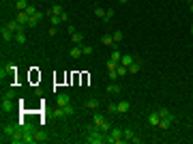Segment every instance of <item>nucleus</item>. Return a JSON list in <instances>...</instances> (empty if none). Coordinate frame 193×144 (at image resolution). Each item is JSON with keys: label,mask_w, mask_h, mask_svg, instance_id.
<instances>
[{"label": "nucleus", "mask_w": 193, "mask_h": 144, "mask_svg": "<svg viewBox=\"0 0 193 144\" xmlns=\"http://www.w3.org/2000/svg\"><path fill=\"white\" fill-rule=\"evenodd\" d=\"M86 142H90V144H105L107 142V133H103L99 127H90L88 129V138H86Z\"/></svg>", "instance_id": "1"}, {"label": "nucleus", "mask_w": 193, "mask_h": 144, "mask_svg": "<svg viewBox=\"0 0 193 144\" xmlns=\"http://www.w3.org/2000/svg\"><path fill=\"white\" fill-rule=\"evenodd\" d=\"M159 116H161V121H159V129H170V127L176 123V116H174L170 110H165V108H159Z\"/></svg>", "instance_id": "2"}, {"label": "nucleus", "mask_w": 193, "mask_h": 144, "mask_svg": "<svg viewBox=\"0 0 193 144\" xmlns=\"http://www.w3.org/2000/svg\"><path fill=\"white\" fill-rule=\"evenodd\" d=\"M107 142H110V144H123V142H125V138H123V129L112 127L110 133H107Z\"/></svg>", "instance_id": "3"}, {"label": "nucleus", "mask_w": 193, "mask_h": 144, "mask_svg": "<svg viewBox=\"0 0 193 144\" xmlns=\"http://www.w3.org/2000/svg\"><path fill=\"white\" fill-rule=\"evenodd\" d=\"M71 103V97L67 92H60V95H56V105H60V108H64V105H69Z\"/></svg>", "instance_id": "4"}, {"label": "nucleus", "mask_w": 193, "mask_h": 144, "mask_svg": "<svg viewBox=\"0 0 193 144\" xmlns=\"http://www.w3.org/2000/svg\"><path fill=\"white\" fill-rule=\"evenodd\" d=\"M101 43H103V45H107V47H112V50H118V43L114 41V37H112V35H103V37H101Z\"/></svg>", "instance_id": "5"}, {"label": "nucleus", "mask_w": 193, "mask_h": 144, "mask_svg": "<svg viewBox=\"0 0 193 144\" xmlns=\"http://www.w3.org/2000/svg\"><path fill=\"white\" fill-rule=\"evenodd\" d=\"M159 121H161L159 110H152V112L148 114V125H152V127H159Z\"/></svg>", "instance_id": "6"}, {"label": "nucleus", "mask_w": 193, "mask_h": 144, "mask_svg": "<svg viewBox=\"0 0 193 144\" xmlns=\"http://www.w3.org/2000/svg\"><path fill=\"white\" fill-rule=\"evenodd\" d=\"M135 60H137L135 56H131V54H123V58H120V65H125V67L129 69V67H131Z\"/></svg>", "instance_id": "7"}, {"label": "nucleus", "mask_w": 193, "mask_h": 144, "mask_svg": "<svg viewBox=\"0 0 193 144\" xmlns=\"http://www.w3.org/2000/svg\"><path fill=\"white\" fill-rule=\"evenodd\" d=\"M123 138H125V140H129V142H135V144L139 142V138H137L131 129H123Z\"/></svg>", "instance_id": "8"}, {"label": "nucleus", "mask_w": 193, "mask_h": 144, "mask_svg": "<svg viewBox=\"0 0 193 144\" xmlns=\"http://www.w3.org/2000/svg\"><path fill=\"white\" fill-rule=\"evenodd\" d=\"M15 19H17V22H19V24H21V26H28V19H30V15H28V13H26V11H19V13H17V17H15Z\"/></svg>", "instance_id": "9"}, {"label": "nucleus", "mask_w": 193, "mask_h": 144, "mask_svg": "<svg viewBox=\"0 0 193 144\" xmlns=\"http://www.w3.org/2000/svg\"><path fill=\"white\" fill-rule=\"evenodd\" d=\"M0 110H2V112H11V110H13V99H7V97H2Z\"/></svg>", "instance_id": "10"}, {"label": "nucleus", "mask_w": 193, "mask_h": 144, "mask_svg": "<svg viewBox=\"0 0 193 144\" xmlns=\"http://www.w3.org/2000/svg\"><path fill=\"white\" fill-rule=\"evenodd\" d=\"M0 35H2V41H13L15 39V32H11L7 26H2V30H0Z\"/></svg>", "instance_id": "11"}, {"label": "nucleus", "mask_w": 193, "mask_h": 144, "mask_svg": "<svg viewBox=\"0 0 193 144\" xmlns=\"http://www.w3.org/2000/svg\"><path fill=\"white\" fill-rule=\"evenodd\" d=\"M7 28H9V30H11V32H19V30H21V28H24V26H21V24H19V22H17V19H11V22H9V24H7Z\"/></svg>", "instance_id": "12"}, {"label": "nucleus", "mask_w": 193, "mask_h": 144, "mask_svg": "<svg viewBox=\"0 0 193 144\" xmlns=\"http://www.w3.org/2000/svg\"><path fill=\"white\" fill-rule=\"evenodd\" d=\"M103 123H105V116H103V114H99V112H97V114L92 116V125H94V127H101Z\"/></svg>", "instance_id": "13"}, {"label": "nucleus", "mask_w": 193, "mask_h": 144, "mask_svg": "<svg viewBox=\"0 0 193 144\" xmlns=\"http://www.w3.org/2000/svg\"><path fill=\"white\" fill-rule=\"evenodd\" d=\"M62 13H64V9H62L60 5H54V7L50 9V13H47V15H58V17H60Z\"/></svg>", "instance_id": "14"}, {"label": "nucleus", "mask_w": 193, "mask_h": 144, "mask_svg": "<svg viewBox=\"0 0 193 144\" xmlns=\"http://www.w3.org/2000/svg\"><path fill=\"white\" fill-rule=\"evenodd\" d=\"M129 108H131V103H129V101H120V103H118V112H120V114H127V112H129Z\"/></svg>", "instance_id": "15"}, {"label": "nucleus", "mask_w": 193, "mask_h": 144, "mask_svg": "<svg viewBox=\"0 0 193 144\" xmlns=\"http://www.w3.org/2000/svg\"><path fill=\"white\" fill-rule=\"evenodd\" d=\"M15 41H17L19 45H24V43H26V35H24V28H21L19 32H15Z\"/></svg>", "instance_id": "16"}, {"label": "nucleus", "mask_w": 193, "mask_h": 144, "mask_svg": "<svg viewBox=\"0 0 193 144\" xmlns=\"http://www.w3.org/2000/svg\"><path fill=\"white\" fill-rule=\"evenodd\" d=\"M15 7H17V11H26L28 9V0H17Z\"/></svg>", "instance_id": "17"}, {"label": "nucleus", "mask_w": 193, "mask_h": 144, "mask_svg": "<svg viewBox=\"0 0 193 144\" xmlns=\"http://www.w3.org/2000/svg\"><path fill=\"white\" fill-rule=\"evenodd\" d=\"M107 92H112V95H118V92H120V86H118L116 82H112V84L107 86Z\"/></svg>", "instance_id": "18"}, {"label": "nucleus", "mask_w": 193, "mask_h": 144, "mask_svg": "<svg viewBox=\"0 0 193 144\" xmlns=\"http://www.w3.org/2000/svg\"><path fill=\"white\" fill-rule=\"evenodd\" d=\"M139 69H142V62H139V60H135V62H133V65L129 67V73H137Z\"/></svg>", "instance_id": "19"}, {"label": "nucleus", "mask_w": 193, "mask_h": 144, "mask_svg": "<svg viewBox=\"0 0 193 144\" xmlns=\"http://www.w3.org/2000/svg\"><path fill=\"white\" fill-rule=\"evenodd\" d=\"M120 58H123V52H120V50H114L110 60H114V62H120Z\"/></svg>", "instance_id": "20"}, {"label": "nucleus", "mask_w": 193, "mask_h": 144, "mask_svg": "<svg viewBox=\"0 0 193 144\" xmlns=\"http://www.w3.org/2000/svg\"><path fill=\"white\" fill-rule=\"evenodd\" d=\"M86 108L88 110H97V108H99V101H97V99H88L86 101Z\"/></svg>", "instance_id": "21"}, {"label": "nucleus", "mask_w": 193, "mask_h": 144, "mask_svg": "<svg viewBox=\"0 0 193 144\" xmlns=\"http://www.w3.org/2000/svg\"><path fill=\"white\" fill-rule=\"evenodd\" d=\"M71 39H73L75 43H82V41H84V35H80V32L75 30V32H71Z\"/></svg>", "instance_id": "22"}, {"label": "nucleus", "mask_w": 193, "mask_h": 144, "mask_svg": "<svg viewBox=\"0 0 193 144\" xmlns=\"http://www.w3.org/2000/svg\"><path fill=\"white\" fill-rule=\"evenodd\" d=\"M69 54H71V58H80V56H82V47H73Z\"/></svg>", "instance_id": "23"}, {"label": "nucleus", "mask_w": 193, "mask_h": 144, "mask_svg": "<svg viewBox=\"0 0 193 144\" xmlns=\"http://www.w3.org/2000/svg\"><path fill=\"white\" fill-rule=\"evenodd\" d=\"M50 17V22H52V26H58V24L62 22V17H58V15H47Z\"/></svg>", "instance_id": "24"}, {"label": "nucleus", "mask_w": 193, "mask_h": 144, "mask_svg": "<svg viewBox=\"0 0 193 144\" xmlns=\"http://www.w3.org/2000/svg\"><path fill=\"white\" fill-rule=\"evenodd\" d=\"M107 112L110 114H118V103H107Z\"/></svg>", "instance_id": "25"}, {"label": "nucleus", "mask_w": 193, "mask_h": 144, "mask_svg": "<svg viewBox=\"0 0 193 144\" xmlns=\"http://www.w3.org/2000/svg\"><path fill=\"white\" fill-rule=\"evenodd\" d=\"M54 114H56V118H64V116H67V114H64V108H60V105H56V112H54Z\"/></svg>", "instance_id": "26"}, {"label": "nucleus", "mask_w": 193, "mask_h": 144, "mask_svg": "<svg viewBox=\"0 0 193 144\" xmlns=\"http://www.w3.org/2000/svg\"><path fill=\"white\" fill-rule=\"evenodd\" d=\"M99 129H101L103 133H110V129H112V123H110V121H105V123H103V125H101Z\"/></svg>", "instance_id": "27"}, {"label": "nucleus", "mask_w": 193, "mask_h": 144, "mask_svg": "<svg viewBox=\"0 0 193 144\" xmlns=\"http://www.w3.org/2000/svg\"><path fill=\"white\" fill-rule=\"evenodd\" d=\"M116 71H118V75H125V73H127V71H129V69H127L125 65H120V62H118V67H116Z\"/></svg>", "instance_id": "28"}, {"label": "nucleus", "mask_w": 193, "mask_h": 144, "mask_svg": "<svg viewBox=\"0 0 193 144\" xmlns=\"http://www.w3.org/2000/svg\"><path fill=\"white\" fill-rule=\"evenodd\" d=\"M94 15L103 19V17H105V9H101V7H97V9H94Z\"/></svg>", "instance_id": "29"}, {"label": "nucleus", "mask_w": 193, "mask_h": 144, "mask_svg": "<svg viewBox=\"0 0 193 144\" xmlns=\"http://www.w3.org/2000/svg\"><path fill=\"white\" fill-rule=\"evenodd\" d=\"M112 17H114V9H107V11H105V17H103V22H110Z\"/></svg>", "instance_id": "30"}, {"label": "nucleus", "mask_w": 193, "mask_h": 144, "mask_svg": "<svg viewBox=\"0 0 193 144\" xmlns=\"http://www.w3.org/2000/svg\"><path fill=\"white\" fill-rule=\"evenodd\" d=\"M82 54L90 56V54H92V47H90V45H84V47H82Z\"/></svg>", "instance_id": "31"}, {"label": "nucleus", "mask_w": 193, "mask_h": 144, "mask_svg": "<svg viewBox=\"0 0 193 144\" xmlns=\"http://www.w3.org/2000/svg\"><path fill=\"white\" fill-rule=\"evenodd\" d=\"M107 75H110V80L116 82V80H118V71H116V69H114V71H107Z\"/></svg>", "instance_id": "32"}, {"label": "nucleus", "mask_w": 193, "mask_h": 144, "mask_svg": "<svg viewBox=\"0 0 193 144\" xmlns=\"http://www.w3.org/2000/svg\"><path fill=\"white\" fill-rule=\"evenodd\" d=\"M64 114H67V116L73 114V105H71V103H69V105H64Z\"/></svg>", "instance_id": "33"}, {"label": "nucleus", "mask_w": 193, "mask_h": 144, "mask_svg": "<svg viewBox=\"0 0 193 144\" xmlns=\"http://www.w3.org/2000/svg\"><path fill=\"white\" fill-rule=\"evenodd\" d=\"M112 37H114V41H116V43H118V41H120V39H123V32H120V30H116V32H114V35H112Z\"/></svg>", "instance_id": "34"}, {"label": "nucleus", "mask_w": 193, "mask_h": 144, "mask_svg": "<svg viewBox=\"0 0 193 144\" xmlns=\"http://www.w3.org/2000/svg\"><path fill=\"white\" fill-rule=\"evenodd\" d=\"M26 13H28V15H37V9H34L32 5H28V9H26Z\"/></svg>", "instance_id": "35"}, {"label": "nucleus", "mask_w": 193, "mask_h": 144, "mask_svg": "<svg viewBox=\"0 0 193 144\" xmlns=\"http://www.w3.org/2000/svg\"><path fill=\"white\" fill-rule=\"evenodd\" d=\"M116 67H118V62H114V60H110V62H107V71H114Z\"/></svg>", "instance_id": "36"}, {"label": "nucleus", "mask_w": 193, "mask_h": 144, "mask_svg": "<svg viewBox=\"0 0 193 144\" xmlns=\"http://www.w3.org/2000/svg\"><path fill=\"white\" fill-rule=\"evenodd\" d=\"M2 97H7V99H13V97H15V92H13V90H7V92L2 95Z\"/></svg>", "instance_id": "37"}, {"label": "nucleus", "mask_w": 193, "mask_h": 144, "mask_svg": "<svg viewBox=\"0 0 193 144\" xmlns=\"http://www.w3.org/2000/svg\"><path fill=\"white\" fill-rule=\"evenodd\" d=\"M189 9H191V13H193V2H189Z\"/></svg>", "instance_id": "38"}, {"label": "nucleus", "mask_w": 193, "mask_h": 144, "mask_svg": "<svg viewBox=\"0 0 193 144\" xmlns=\"http://www.w3.org/2000/svg\"><path fill=\"white\" fill-rule=\"evenodd\" d=\"M120 2H129V0H120Z\"/></svg>", "instance_id": "39"}, {"label": "nucleus", "mask_w": 193, "mask_h": 144, "mask_svg": "<svg viewBox=\"0 0 193 144\" xmlns=\"http://www.w3.org/2000/svg\"><path fill=\"white\" fill-rule=\"evenodd\" d=\"M191 32H193V26H191Z\"/></svg>", "instance_id": "40"}, {"label": "nucleus", "mask_w": 193, "mask_h": 144, "mask_svg": "<svg viewBox=\"0 0 193 144\" xmlns=\"http://www.w3.org/2000/svg\"><path fill=\"white\" fill-rule=\"evenodd\" d=\"M94 2H97V0H94Z\"/></svg>", "instance_id": "41"}]
</instances>
